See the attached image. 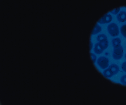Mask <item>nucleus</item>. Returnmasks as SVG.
Wrapping results in <instances>:
<instances>
[{"label":"nucleus","instance_id":"obj_10","mask_svg":"<svg viewBox=\"0 0 126 105\" xmlns=\"http://www.w3.org/2000/svg\"><path fill=\"white\" fill-rule=\"evenodd\" d=\"M103 75L106 78H111L113 76L112 74L108 68L105 70L103 72Z\"/></svg>","mask_w":126,"mask_h":105},{"label":"nucleus","instance_id":"obj_13","mask_svg":"<svg viewBox=\"0 0 126 105\" xmlns=\"http://www.w3.org/2000/svg\"><path fill=\"white\" fill-rule=\"evenodd\" d=\"M106 38H107V37L104 34H99L96 38L98 42L102 39Z\"/></svg>","mask_w":126,"mask_h":105},{"label":"nucleus","instance_id":"obj_19","mask_svg":"<svg viewBox=\"0 0 126 105\" xmlns=\"http://www.w3.org/2000/svg\"><path fill=\"white\" fill-rule=\"evenodd\" d=\"M125 58L126 59V53L125 54Z\"/></svg>","mask_w":126,"mask_h":105},{"label":"nucleus","instance_id":"obj_9","mask_svg":"<svg viewBox=\"0 0 126 105\" xmlns=\"http://www.w3.org/2000/svg\"><path fill=\"white\" fill-rule=\"evenodd\" d=\"M93 50L94 53L98 54H101L103 51L99 46L98 42L95 44Z\"/></svg>","mask_w":126,"mask_h":105},{"label":"nucleus","instance_id":"obj_2","mask_svg":"<svg viewBox=\"0 0 126 105\" xmlns=\"http://www.w3.org/2000/svg\"><path fill=\"white\" fill-rule=\"evenodd\" d=\"M96 63L100 68L104 69L108 67L109 61L107 58L104 56H101L98 58Z\"/></svg>","mask_w":126,"mask_h":105},{"label":"nucleus","instance_id":"obj_8","mask_svg":"<svg viewBox=\"0 0 126 105\" xmlns=\"http://www.w3.org/2000/svg\"><path fill=\"white\" fill-rule=\"evenodd\" d=\"M121 40L119 38L113 39L112 40V44L114 48H118L121 46Z\"/></svg>","mask_w":126,"mask_h":105},{"label":"nucleus","instance_id":"obj_6","mask_svg":"<svg viewBox=\"0 0 126 105\" xmlns=\"http://www.w3.org/2000/svg\"><path fill=\"white\" fill-rule=\"evenodd\" d=\"M108 68L113 75L117 74L119 71L118 66L115 64H111L109 66Z\"/></svg>","mask_w":126,"mask_h":105},{"label":"nucleus","instance_id":"obj_14","mask_svg":"<svg viewBox=\"0 0 126 105\" xmlns=\"http://www.w3.org/2000/svg\"><path fill=\"white\" fill-rule=\"evenodd\" d=\"M121 83L124 85H126V75L122 76L120 79Z\"/></svg>","mask_w":126,"mask_h":105},{"label":"nucleus","instance_id":"obj_16","mask_svg":"<svg viewBox=\"0 0 126 105\" xmlns=\"http://www.w3.org/2000/svg\"><path fill=\"white\" fill-rule=\"evenodd\" d=\"M121 68L124 72H126V61L123 63L121 65Z\"/></svg>","mask_w":126,"mask_h":105},{"label":"nucleus","instance_id":"obj_4","mask_svg":"<svg viewBox=\"0 0 126 105\" xmlns=\"http://www.w3.org/2000/svg\"><path fill=\"white\" fill-rule=\"evenodd\" d=\"M112 17L109 14L104 15L98 21V22L100 24H107L110 22L112 20Z\"/></svg>","mask_w":126,"mask_h":105},{"label":"nucleus","instance_id":"obj_11","mask_svg":"<svg viewBox=\"0 0 126 105\" xmlns=\"http://www.w3.org/2000/svg\"><path fill=\"white\" fill-rule=\"evenodd\" d=\"M102 30L101 26L98 24H97L94 27L92 32V34L95 35L100 32Z\"/></svg>","mask_w":126,"mask_h":105},{"label":"nucleus","instance_id":"obj_3","mask_svg":"<svg viewBox=\"0 0 126 105\" xmlns=\"http://www.w3.org/2000/svg\"><path fill=\"white\" fill-rule=\"evenodd\" d=\"M123 49L121 46L116 48H114L112 54L113 58L116 60H119L123 57Z\"/></svg>","mask_w":126,"mask_h":105},{"label":"nucleus","instance_id":"obj_1","mask_svg":"<svg viewBox=\"0 0 126 105\" xmlns=\"http://www.w3.org/2000/svg\"><path fill=\"white\" fill-rule=\"evenodd\" d=\"M107 29L109 34L112 37H116L119 34L118 26L115 23H111L109 24L107 26Z\"/></svg>","mask_w":126,"mask_h":105},{"label":"nucleus","instance_id":"obj_17","mask_svg":"<svg viewBox=\"0 0 126 105\" xmlns=\"http://www.w3.org/2000/svg\"><path fill=\"white\" fill-rule=\"evenodd\" d=\"M91 55L93 62L95 63L96 58L95 55L93 53H91Z\"/></svg>","mask_w":126,"mask_h":105},{"label":"nucleus","instance_id":"obj_12","mask_svg":"<svg viewBox=\"0 0 126 105\" xmlns=\"http://www.w3.org/2000/svg\"><path fill=\"white\" fill-rule=\"evenodd\" d=\"M120 30L122 35L126 38V24L124 25L121 26Z\"/></svg>","mask_w":126,"mask_h":105},{"label":"nucleus","instance_id":"obj_7","mask_svg":"<svg viewBox=\"0 0 126 105\" xmlns=\"http://www.w3.org/2000/svg\"><path fill=\"white\" fill-rule=\"evenodd\" d=\"M98 42L100 47L103 51L107 48L109 45L107 38L102 39Z\"/></svg>","mask_w":126,"mask_h":105},{"label":"nucleus","instance_id":"obj_5","mask_svg":"<svg viewBox=\"0 0 126 105\" xmlns=\"http://www.w3.org/2000/svg\"><path fill=\"white\" fill-rule=\"evenodd\" d=\"M117 18L119 22H124L126 21V12L125 11H121L117 15Z\"/></svg>","mask_w":126,"mask_h":105},{"label":"nucleus","instance_id":"obj_18","mask_svg":"<svg viewBox=\"0 0 126 105\" xmlns=\"http://www.w3.org/2000/svg\"><path fill=\"white\" fill-rule=\"evenodd\" d=\"M90 45H90V46H91L90 47L91 48H92V47H93V45L92 42H91V43L90 44Z\"/></svg>","mask_w":126,"mask_h":105},{"label":"nucleus","instance_id":"obj_15","mask_svg":"<svg viewBox=\"0 0 126 105\" xmlns=\"http://www.w3.org/2000/svg\"><path fill=\"white\" fill-rule=\"evenodd\" d=\"M120 10V8H117L113 11H111L110 13L113 14L115 15L118 13Z\"/></svg>","mask_w":126,"mask_h":105}]
</instances>
